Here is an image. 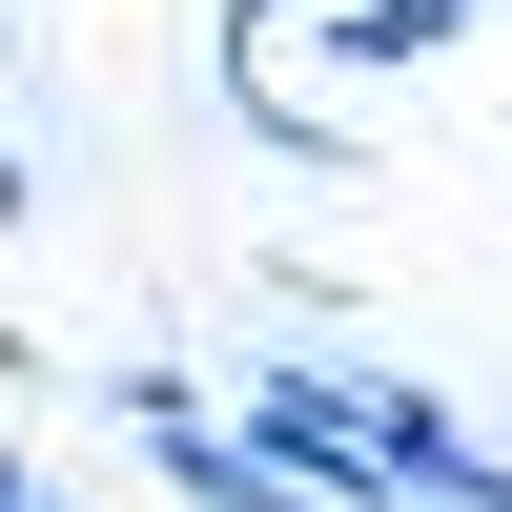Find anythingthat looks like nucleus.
Listing matches in <instances>:
<instances>
[{
	"label": "nucleus",
	"mask_w": 512,
	"mask_h": 512,
	"mask_svg": "<svg viewBox=\"0 0 512 512\" xmlns=\"http://www.w3.org/2000/svg\"><path fill=\"white\" fill-rule=\"evenodd\" d=\"M226 431L267 451L308 512H410V492H390V451H369V369H349V349H267V369L226 390Z\"/></svg>",
	"instance_id": "f257e3e1"
},
{
	"label": "nucleus",
	"mask_w": 512,
	"mask_h": 512,
	"mask_svg": "<svg viewBox=\"0 0 512 512\" xmlns=\"http://www.w3.org/2000/svg\"><path fill=\"white\" fill-rule=\"evenodd\" d=\"M103 431L144 451V492H164V512H308V492L267 472V451L226 431V390H185L164 349H123V369H103Z\"/></svg>",
	"instance_id": "f03ea898"
},
{
	"label": "nucleus",
	"mask_w": 512,
	"mask_h": 512,
	"mask_svg": "<svg viewBox=\"0 0 512 512\" xmlns=\"http://www.w3.org/2000/svg\"><path fill=\"white\" fill-rule=\"evenodd\" d=\"M369 451H390V492H410V512H472V472H492V431L431 390V369H369Z\"/></svg>",
	"instance_id": "7ed1b4c3"
},
{
	"label": "nucleus",
	"mask_w": 512,
	"mask_h": 512,
	"mask_svg": "<svg viewBox=\"0 0 512 512\" xmlns=\"http://www.w3.org/2000/svg\"><path fill=\"white\" fill-rule=\"evenodd\" d=\"M287 21H308V0H226V41H205V62H267Z\"/></svg>",
	"instance_id": "20e7f679"
},
{
	"label": "nucleus",
	"mask_w": 512,
	"mask_h": 512,
	"mask_svg": "<svg viewBox=\"0 0 512 512\" xmlns=\"http://www.w3.org/2000/svg\"><path fill=\"white\" fill-rule=\"evenodd\" d=\"M0 226H41V164H21V123H0Z\"/></svg>",
	"instance_id": "39448f33"
},
{
	"label": "nucleus",
	"mask_w": 512,
	"mask_h": 512,
	"mask_svg": "<svg viewBox=\"0 0 512 512\" xmlns=\"http://www.w3.org/2000/svg\"><path fill=\"white\" fill-rule=\"evenodd\" d=\"M410 21H431V41H492V21H512V0H410Z\"/></svg>",
	"instance_id": "423d86ee"
},
{
	"label": "nucleus",
	"mask_w": 512,
	"mask_h": 512,
	"mask_svg": "<svg viewBox=\"0 0 512 512\" xmlns=\"http://www.w3.org/2000/svg\"><path fill=\"white\" fill-rule=\"evenodd\" d=\"M0 512H62V492H41V451H21V431H0Z\"/></svg>",
	"instance_id": "0eeeda50"
},
{
	"label": "nucleus",
	"mask_w": 512,
	"mask_h": 512,
	"mask_svg": "<svg viewBox=\"0 0 512 512\" xmlns=\"http://www.w3.org/2000/svg\"><path fill=\"white\" fill-rule=\"evenodd\" d=\"M472 512H512V451H492V472H472Z\"/></svg>",
	"instance_id": "6e6552de"
}]
</instances>
